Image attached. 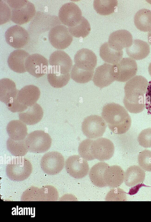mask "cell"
Listing matches in <instances>:
<instances>
[{"label":"cell","mask_w":151,"mask_h":222,"mask_svg":"<svg viewBox=\"0 0 151 222\" xmlns=\"http://www.w3.org/2000/svg\"><path fill=\"white\" fill-rule=\"evenodd\" d=\"M47 80L53 87L60 88L66 85L70 79V74H64L56 71L50 67L48 72Z\"/></svg>","instance_id":"30"},{"label":"cell","mask_w":151,"mask_h":222,"mask_svg":"<svg viewBox=\"0 0 151 222\" xmlns=\"http://www.w3.org/2000/svg\"><path fill=\"white\" fill-rule=\"evenodd\" d=\"M65 167L70 176L76 179L85 177L89 170L87 161L78 155L68 157L66 160Z\"/></svg>","instance_id":"10"},{"label":"cell","mask_w":151,"mask_h":222,"mask_svg":"<svg viewBox=\"0 0 151 222\" xmlns=\"http://www.w3.org/2000/svg\"><path fill=\"white\" fill-rule=\"evenodd\" d=\"M145 105L148 114L151 115V80L148 82L145 93Z\"/></svg>","instance_id":"41"},{"label":"cell","mask_w":151,"mask_h":222,"mask_svg":"<svg viewBox=\"0 0 151 222\" xmlns=\"http://www.w3.org/2000/svg\"><path fill=\"white\" fill-rule=\"evenodd\" d=\"M101 116L110 129L116 134H124L131 127L130 115L125 108L118 104L111 103L105 105Z\"/></svg>","instance_id":"2"},{"label":"cell","mask_w":151,"mask_h":222,"mask_svg":"<svg viewBox=\"0 0 151 222\" xmlns=\"http://www.w3.org/2000/svg\"><path fill=\"white\" fill-rule=\"evenodd\" d=\"M41 201H56L59 195L57 189L54 187L46 185L40 189Z\"/></svg>","instance_id":"35"},{"label":"cell","mask_w":151,"mask_h":222,"mask_svg":"<svg viewBox=\"0 0 151 222\" xmlns=\"http://www.w3.org/2000/svg\"><path fill=\"white\" fill-rule=\"evenodd\" d=\"M113 65L114 78L119 82H124L129 80L135 76L137 70L136 61L131 58H123Z\"/></svg>","instance_id":"8"},{"label":"cell","mask_w":151,"mask_h":222,"mask_svg":"<svg viewBox=\"0 0 151 222\" xmlns=\"http://www.w3.org/2000/svg\"><path fill=\"white\" fill-rule=\"evenodd\" d=\"M82 12L78 6L72 2L63 5L59 9V19L64 25L68 27L74 26L81 20Z\"/></svg>","instance_id":"13"},{"label":"cell","mask_w":151,"mask_h":222,"mask_svg":"<svg viewBox=\"0 0 151 222\" xmlns=\"http://www.w3.org/2000/svg\"><path fill=\"white\" fill-rule=\"evenodd\" d=\"M19 90L15 83L8 78L0 80V100L6 105L12 103L17 97Z\"/></svg>","instance_id":"22"},{"label":"cell","mask_w":151,"mask_h":222,"mask_svg":"<svg viewBox=\"0 0 151 222\" xmlns=\"http://www.w3.org/2000/svg\"><path fill=\"white\" fill-rule=\"evenodd\" d=\"M148 69L149 74L151 77V62L149 65Z\"/></svg>","instance_id":"43"},{"label":"cell","mask_w":151,"mask_h":222,"mask_svg":"<svg viewBox=\"0 0 151 222\" xmlns=\"http://www.w3.org/2000/svg\"><path fill=\"white\" fill-rule=\"evenodd\" d=\"M125 192L119 188H114L111 190L107 195L106 201H118L120 199L125 198Z\"/></svg>","instance_id":"40"},{"label":"cell","mask_w":151,"mask_h":222,"mask_svg":"<svg viewBox=\"0 0 151 222\" xmlns=\"http://www.w3.org/2000/svg\"><path fill=\"white\" fill-rule=\"evenodd\" d=\"M117 4L118 1L116 0H95L93 1V6L97 13L106 15L114 12Z\"/></svg>","instance_id":"31"},{"label":"cell","mask_w":151,"mask_h":222,"mask_svg":"<svg viewBox=\"0 0 151 222\" xmlns=\"http://www.w3.org/2000/svg\"><path fill=\"white\" fill-rule=\"evenodd\" d=\"M109 166L107 163L101 162L94 165L89 172V177L91 182L99 187L107 186L104 179L105 172Z\"/></svg>","instance_id":"25"},{"label":"cell","mask_w":151,"mask_h":222,"mask_svg":"<svg viewBox=\"0 0 151 222\" xmlns=\"http://www.w3.org/2000/svg\"><path fill=\"white\" fill-rule=\"evenodd\" d=\"M114 65L104 63L95 70L93 81L95 85L102 88L111 84L115 80Z\"/></svg>","instance_id":"16"},{"label":"cell","mask_w":151,"mask_h":222,"mask_svg":"<svg viewBox=\"0 0 151 222\" xmlns=\"http://www.w3.org/2000/svg\"><path fill=\"white\" fill-rule=\"evenodd\" d=\"M32 171L31 162L26 158L19 157L14 158L6 167V173L10 180L22 181L27 179Z\"/></svg>","instance_id":"4"},{"label":"cell","mask_w":151,"mask_h":222,"mask_svg":"<svg viewBox=\"0 0 151 222\" xmlns=\"http://www.w3.org/2000/svg\"><path fill=\"white\" fill-rule=\"evenodd\" d=\"M138 161L142 169L151 172V151L145 150L142 151L138 155Z\"/></svg>","instance_id":"37"},{"label":"cell","mask_w":151,"mask_h":222,"mask_svg":"<svg viewBox=\"0 0 151 222\" xmlns=\"http://www.w3.org/2000/svg\"><path fill=\"white\" fill-rule=\"evenodd\" d=\"M74 65L84 71H93L97 63V57L92 51L86 48L78 50L74 57Z\"/></svg>","instance_id":"15"},{"label":"cell","mask_w":151,"mask_h":222,"mask_svg":"<svg viewBox=\"0 0 151 222\" xmlns=\"http://www.w3.org/2000/svg\"><path fill=\"white\" fill-rule=\"evenodd\" d=\"M132 41V36L130 32L126 30H120L110 34L108 43L112 47L120 51L130 46Z\"/></svg>","instance_id":"19"},{"label":"cell","mask_w":151,"mask_h":222,"mask_svg":"<svg viewBox=\"0 0 151 222\" xmlns=\"http://www.w3.org/2000/svg\"><path fill=\"white\" fill-rule=\"evenodd\" d=\"M126 53L131 58L136 60L146 57L150 53V47L146 41L138 39L133 40L131 45L126 48Z\"/></svg>","instance_id":"23"},{"label":"cell","mask_w":151,"mask_h":222,"mask_svg":"<svg viewBox=\"0 0 151 222\" xmlns=\"http://www.w3.org/2000/svg\"><path fill=\"white\" fill-rule=\"evenodd\" d=\"M49 61L51 67L63 73H70L72 68L71 58L63 51L57 50L53 52L50 57Z\"/></svg>","instance_id":"18"},{"label":"cell","mask_w":151,"mask_h":222,"mask_svg":"<svg viewBox=\"0 0 151 222\" xmlns=\"http://www.w3.org/2000/svg\"><path fill=\"white\" fill-rule=\"evenodd\" d=\"M94 71H86L80 70L74 65L71 72V77L74 81L79 83H85L92 79Z\"/></svg>","instance_id":"34"},{"label":"cell","mask_w":151,"mask_h":222,"mask_svg":"<svg viewBox=\"0 0 151 222\" xmlns=\"http://www.w3.org/2000/svg\"><path fill=\"white\" fill-rule=\"evenodd\" d=\"M125 173L122 168L117 165L109 166L106 170L104 179L107 186L115 188L123 182Z\"/></svg>","instance_id":"24"},{"label":"cell","mask_w":151,"mask_h":222,"mask_svg":"<svg viewBox=\"0 0 151 222\" xmlns=\"http://www.w3.org/2000/svg\"><path fill=\"white\" fill-rule=\"evenodd\" d=\"M6 131L10 138L15 141L25 140L28 134L26 125L20 120L10 121L7 125Z\"/></svg>","instance_id":"26"},{"label":"cell","mask_w":151,"mask_h":222,"mask_svg":"<svg viewBox=\"0 0 151 222\" xmlns=\"http://www.w3.org/2000/svg\"><path fill=\"white\" fill-rule=\"evenodd\" d=\"M106 122L102 118L97 115L86 117L82 124L83 134L89 139H96L102 136L106 128Z\"/></svg>","instance_id":"6"},{"label":"cell","mask_w":151,"mask_h":222,"mask_svg":"<svg viewBox=\"0 0 151 222\" xmlns=\"http://www.w3.org/2000/svg\"><path fill=\"white\" fill-rule=\"evenodd\" d=\"M148 84L147 80L140 75L134 77L126 83L123 102L129 112L139 113L145 109V93Z\"/></svg>","instance_id":"1"},{"label":"cell","mask_w":151,"mask_h":222,"mask_svg":"<svg viewBox=\"0 0 151 222\" xmlns=\"http://www.w3.org/2000/svg\"><path fill=\"white\" fill-rule=\"evenodd\" d=\"M52 140L50 135L44 131L37 130L29 133L25 139L27 149L30 152L41 153L50 148Z\"/></svg>","instance_id":"5"},{"label":"cell","mask_w":151,"mask_h":222,"mask_svg":"<svg viewBox=\"0 0 151 222\" xmlns=\"http://www.w3.org/2000/svg\"><path fill=\"white\" fill-rule=\"evenodd\" d=\"M147 39L148 42L151 45V31L149 32L148 33Z\"/></svg>","instance_id":"42"},{"label":"cell","mask_w":151,"mask_h":222,"mask_svg":"<svg viewBox=\"0 0 151 222\" xmlns=\"http://www.w3.org/2000/svg\"><path fill=\"white\" fill-rule=\"evenodd\" d=\"M145 173L140 166L133 165L129 167L125 173L124 181L129 187H132L143 182Z\"/></svg>","instance_id":"27"},{"label":"cell","mask_w":151,"mask_h":222,"mask_svg":"<svg viewBox=\"0 0 151 222\" xmlns=\"http://www.w3.org/2000/svg\"><path fill=\"white\" fill-rule=\"evenodd\" d=\"M136 27L143 32L151 31V10L143 8L137 11L134 17Z\"/></svg>","instance_id":"29"},{"label":"cell","mask_w":151,"mask_h":222,"mask_svg":"<svg viewBox=\"0 0 151 222\" xmlns=\"http://www.w3.org/2000/svg\"><path fill=\"white\" fill-rule=\"evenodd\" d=\"M25 67L27 71L30 74L39 78L48 72V62L42 55L38 54H33L27 58Z\"/></svg>","instance_id":"14"},{"label":"cell","mask_w":151,"mask_h":222,"mask_svg":"<svg viewBox=\"0 0 151 222\" xmlns=\"http://www.w3.org/2000/svg\"><path fill=\"white\" fill-rule=\"evenodd\" d=\"M39 88L33 85L25 86L18 91L16 98L14 101L25 110L37 101L40 95Z\"/></svg>","instance_id":"17"},{"label":"cell","mask_w":151,"mask_h":222,"mask_svg":"<svg viewBox=\"0 0 151 222\" xmlns=\"http://www.w3.org/2000/svg\"><path fill=\"white\" fill-rule=\"evenodd\" d=\"M101 57L105 62L115 64L122 59L123 54L122 50H117L111 47L108 42L103 43L99 50Z\"/></svg>","instance_id":"28"},{"label":"cell","mask_w":151,"mask_h":222,"mask_svg":"<svg viewBox=\"0 0 151 222\" xmlns=\"http://www.w3.org/2000/svg\"><path fill=\"white\" fill-rule=\"evenodd\" d=\"M21 199L24 201H40V189L35 187H30L23 192Z\"/></svg>","instance_id":"38"},{"label":"cell","mask_w":151,"mask_h":222,"mask_svg":"<svg viewBox=\"0 0 151 222\" xmlns=\"http://www.w3.org/2000/svg\"><path fill=\"white\" fill-rule=\"evenodd\" d=\"M91 150L95 159L104 161L110 159L113 156L114 147L110 140L101 137L93 141Z\"/></svg>","instance_id":"12"},{"label":"cell","mask_w":151,"mask_h":222,"mask_svg":"<svg viewBox=\"0 0 151 222\" xmlns=\"http://www.w3.org/2000/svg\"><path fill=\"white\" fill-rule=\"evenodd\" d=\"M5 37L6 43L15 49L24 47L29 39L28 31L18 25H14L9 28L5 33Z\"/></svg>","instance_id":"11"},{"label":"cell","mask_w":151,"mask_h":222,"mask_svg":"<svg viewBox=\"0 0 151 222\" xmlns=\"http://www.w3.org/2000/svg\"><path fill=\"white\" fill-rule=\"evenodd\" d=\"M139 144L142 147L147 148L151 147V128L142 130L138 137Z\"/></svg>","instance_id":"39"},{"label":"cell","mask_w":151,"mask_h":222,"mask_svg":"<svg viewBox=\"0 0 151 222\" xmlns=\"http://www.w3.org/2000/svg\"><path fill=\"white\" fill-rule=\"evenodd\" d=\"M68 28L71 35L77 38L86 37L91 30L89 22L83 16L78 23L73 26L68 27Z\"/></svg>","instance_id":"32"},{"label":"cell","mask_w":151,"mask_h":222,"mask_svg":"<svg viewBox=\"0 0 151 222\" xmlns=\"http://www.w3.org/2000/svg\"><path fill=\"white\" fill-rule=\"evenodd\" d=\"M43 115V109L41 106L35 103L28 106L24 111L19 112V120L28 125H33L39 122Z\"/></svg>","instance_id":"21"},{"label":"cell","mask_w":151,"mask_h":222,"mask_svg":"<svg viewBox=\"0 0 151 222\" xmlns=\"http://www.w3.org/2000/svg\"><path fill=\"white\" fill-rule=\"evenodd\" d=\"M29 56V53L24 50H14L10 54L8 59L9 67L12 71L18 73L26 72L25 62Z\"/></svg>","instance_id":"20"},{"label":"cell","mask_w":151,"mask_h":222,"mask_svg":"<svg viewBox=\"0 0 151 222\" xmlns=\"http://www.w3.org/2000/svg\"><path fill=\"white\" fill-rule=\"evenodd\" d=\"M49 41L55 48L63 49L68 47L73 40V37L68 28L62 25H56L49 32Z\"/></svg>","instance_id":"9"},{"label":"cell","mask_w":151,"mask_h":222,"mask_svg":"<svg viewBox=\"0 0 151 222\" xmlns=\"http://www.w3.org/2000/svg\"><path fill=\"white\" fill-rule=\"evenodd\" d=\"M65 165L64 158L61 154L57 151L45 153L40 161L41 168L45 174L50 175L58 174L63 169Z\"/></svg>","instance_id":"7"},{"label":"cell","mask_w":151,"mask_h":222,"mask_svg":"<svg viewBox=\"0 0 151 222\" xmlns=\"http://www.w3.org/2000/svg\"><path fill=\"white\" fill-rule=\"evenodd\" d=\"M7 150L14 156H23L28 151L25 139L22 140L15 141L9 138L6 141Z\"/></svg>","instance_id":"33"},{"label":"cell","mask_w":151,"mask_h":222,"mask_svg":"<svg viewBox=\"0 0 151 222\" xmlns=\"http://www.w3.org/2000/svg\"><path fill=\"white\" fill-rule=\"evenodd\" d=\"M11 11V20L22 25L28 22L34 16L36 9L34 4L28 0H5Z\"/></svg>","instance_id":"3"},{"label":"cell","mask_w":151,"mask_h":222,"mask_svg":"<svg viewBox=\"0 0 151 222\" xmlns=\"http://www.w3.org/2000/svg\"><path fill=\"white\" fill-rule=\"evenodd\" d=\"M93 140L87 139L83 140L79 144L78 152L80 155L86 161H91L95 159L91 152V147Z\"/></svg>","instance_id":"36"}]
</instances>
